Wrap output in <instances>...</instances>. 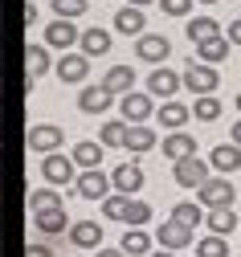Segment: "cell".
Returning a JSON list of instances; mask_svg holds the SVG:
<instances>
[{"instance_id": "cell-1", "label": "cell", "mask_w": 241, "mask_h": 257, "mask_svg": "<svg viewBox=\"0 0 241 257\" xmlns=\"http://www.w3.org/2000/svg\"><path fill=\"white\" fill-rule=\"evenodd\" d=\"M41 176H45L49 188H70L78 180V164L61 151H49V155H41Z\"/></svg>"}, {"instance_id": "cell-2", "label": "cell", "mask_w": 241, "mask_h": 257, "mask_svg": "<svg viewBox=\"0 0 241 257\" xmlns=\"http://www.w3.org/2000/svg\"><path fill=\"white\" fill-rule=\"evenodd\" d=\"M180 82H184V90H192V94H217V86H221V74L209 66V61H188L184 66V74H180Z\"/></svg>"}, {"instance_id": "cell-3", "label": "cell", "mask_w": 241, "mask_h": 257, "mask_svg": "<svg viewBox=\"0 0 241 257\" xmlns=\"http://www.w3.org/2000/svg\"><path fill=\"white\" fill-rule=\"evenodd\" d=\"M196 196H200V204H204V208H233L237 188L229 184V176H209V180L196 188Z\"/></svg>"}, {"instance_id": "cell-4", "label": "cell", "mask_w": 241, "mask_h": 257, "mask_svg": "<svg viewBox=\"0 0 241 257\" xmlns=\"http://www.w3.org/2000/svg\"><path fill=\"white\" fill-rule=\"evenodd\" d=\"M65 143V131L57 122H33L29 126V151L33 155H49V151H61Z\"/></svg>"}, {"instance_id": "cell-5", "label": "cell", "mask_w": 241, "mask_h": 257, "mask_svg": "<svg viewBox=\"0 0 241 257\" xmlns=\"http://www.w3.org/2000/svg\"><path fill=\"white\" fill-rule=\"evenodd\" d=\"M172 176H176V184H180V188H200L204 180L213 176V168H209V159H200V155L192 151V155L176 159V168H172Z\"/></svg>"}, {"instance_id": "cell-6", "label": "cell", "mask_w": 241, "mask_h": 257, "mask_svg": "<svg viewBox=\"0 0 241 257\" xmlns=\"http://www.w3.org/2000/svg\"><path fill=\"white\" fill-rule=\"evenodd\" d=\"M168 53H172V41L164 33H139L135 37V57L147 61V66H164Z\"/></svg>"}, {"instance_id": "cell-7", "label": "cell", "mask_w": 241, "mask_h": 257, "mask_svg": "<svg viewBox=\"0 0 241 257\" xmlns=\"http://www.w3.org/2000/svg\"><path fill=\"white\" fill-rule=\"evenodd\" d=\"M74 192L82 200H102V196H111V176H102L98 168H82L74 180Z\"/></svg>"}, {"instance_id": "cell-8", "label": "cell", "mask_w": 241, "mask_h": 257, "mask_svg": "<svg viewBox=\"0 0 241 257\" xmlns=\"http://www.w3.org/2000/svg\"><path fill=\"white\" fill-rule=\"evenodd\" d=\"M53 74L61 78V86H82L90 74V57L86 53H61V61L53 66Z\"/></svg>"}, {"instance_id": "cell-9", "label": "cell", "mask_w": 241, "mask_h": 257, "mask_svg": "<svg viewBox=\"0 0 241 257\" xmlns=\"http://www.w3.org/2000/svg\"><path fill=\"white\" fill-rule=\"evenodd\" d=\"M119 106H123V122H147L151 114H155V98L151 94H139V90H127V94H119Z\"/></svg>"}, {"instance_id": "cell-10", "label": "cell", "mask_w": 241, "mask_h": 257, "mask_svg": "<svg viewBox=\"0 0 241 257\" xmlns=\"http://www.w3.org/2000/svg\"><path fill=\"white\" fill-rule=\"evenodd\" d=\"M33 224H37V233L45 237H57L70 229V216H65V204H53V208H37L33 212Z\"/></svg>"}, {"instance_id": "cell-11", "label": "cell", "mask_w": 241, "mask_h": 257, "mask_svg": "<svg viewBox=\"0 0 241 257\" xmlns=\"http://www.w3.org/2000/svg\"><path fill=\"white\" fill-rule=\"evenodd\" d=\"M209 168H213L217 176H233V172L241 168V147H237V143H217V147L209 151Z\"/></svg>"}, {"instance_id": "cell-12", "label": "cell", "mask_w": 241, "mask_h": 257, "mask_svg": "<svg viewBox=\"0 0 241 257\" xmlns=\"http://www.w3.org/2000/svg\"><path fill=\"white\" fill-rule=\"evenodd\" d=\"M115 33H123V37H139V33H147V17H143V9L123 5V9L115 13Z\"/></svg>"}, {"instance_id": "cell-13", "label": "cell", "mask_w": 241, "mask_h": 257, "mask_svg": "<svg viewBox=\"0 0 241 257\" xmlns=\"http://www.w3.org/2000/svg\"><path fill=\"white\" fill-rule=\"evenodd\" d=\"M159 143V135L151 131L147 122H127V139H123V147L131 151V155H143V151H151Z\"/></svg>"}, {"instance_id": "cell-14", "label": "cell", "mask_w": 241, "mask_h": 257, "mask_svg": "<svg viewBox=\"0 0 241 257\" xmlns=\"http://www.w3.org/2000/svg\"><path fill=\"white\" fill-rule=\"evenodd\" d=\"M180 86H184V82H180L176 70H164V66H159V70L147 74V94H151V98H172Z\"/></svg>"}, {"instance_id": "cell-15", "label": "cell", "mask_w": 241, "mask_h": 257, "mask_svg": "<svg viewBox=\"0 0 241 257\" xmlns=\"http://www.w3.org/2000/svg\"><path fill=\"white\" fill-rule=\"evenodd\" d=\"M143 180H147V176H143V168L135 164V159H131V164H119V168L111 172V184H115L119 192H127V196H135V192L143 188Z\"/></svg>"}, {"instance_id": "cell-16", "label": "cell", "mask_w": 241, "mask_h": 257, "mask_svg": "<svg viewBox=\"0 0 241 257\" xmlns=\"http://www.w3.org/2000/svg\"><path fill=\"white\" fill-rule=\"evenodd\" d=\"M78 45H82V53L86 57H107L111 53V45H115V37L107 33V29H86V33H78Z\"/></svg>"}, {"instance_id": "cell-17", "label": "cell", "mask_w": 241, "mask_h": 257, "mask_svg": "<svg viewBox=\"0 0 241 257\" xmlns=\"http://www.w3.org/2000/svg\"><path fill=\"white\" fill-rule=\"evenodd\" d=\"M45 45H49V49H70V45H78V29H74V21L57 17V21L45 29Z\"/></svg>"}, {"instance_id": "cell-18", "label": "cell", "mask_w": 241, "mask_h": 257, "mask_svg": "<svg viewBox=\"0 0 241 257\" xmlns=\"http://www.w3.org/2000/svg\"><path fill=\"white\" fill-rule=\"evenodd\" d=\"M98 86L107 90V94H115V98H119V94L135 90V70H131V66H111L107 74H102V82H98Z\"/></svg>"}, {"instance_id": "cell-19", "label": "cell", "mask_w": 241, "mask_h": 257, "mask_svg": "<svg viewBox=\"0 0 241 257\" xmlns=\"http://www.w3.org/2000/svg\"><path fill=\"white\" fill-rule=\"evenodd\" d=\"M155 241L164 245V249H184V245H192V229H184V224H176V220H164L159 224V233H155Z\"/></svg>"}, {"instance_id": "cell-20", "label": "cell", "mask_w": 241, "mask_h": 257, "mask_svg": "<svg viewBox=\"0 0 241 257\" xmlns=\"http://www.w3.org/2000/svg\"><path fill=\"white\" fill-rule=\"evenodd\" d=\"M155 118H159V126H168V131H180V126L192 118V106H184V102H172V98H164V106L155 110Z\"/></svg>"}, {"instance_id": "cell-21", "label": "cell", "mask_w": 241, "mask_h": 257, "mask_svg": "<svg viewBox=\"0 0 241 257\" xmlns=\"http://www.w3.org/2000/svg\"><path fill=\"white\" fill-rule=\"evenodd\" d=\"M70 241H74L78 249H98V245H102L98 220H74V224H70Z\"/></svg>"}, {"instance_id": "cell-22", "label": "cell", "mask_w": 241, "mask_h": 257, "mask_svg": "<svg viewBox=\"0 0 241 257\" xmlns=\"http://www.w3.org/2000/svg\"><path fill=\"white\" fill-rule=\"evenodd\" d=\"M111 98H115V94H107L102 86H82V94H78V110H82V114H102V110L111 106Z\"/></svg>"}, {"instance_id": "cell-23", "label": "cell", "mask_w": 241, "mask_h": 257, "mask_svg": "<svg viewBox=\"0 0 241 257\" xmlns=\"http://www.w3.org/2000/svg\"><path fill=\"white\" fill-rule=\"evenodd\" d=\"M196 151V135H184V126L180 131H172V135H164V155L176 164V159H184V155H192Z\"/></svg>"}, {"instance_id": "cell-24", "label": "cell", "mask_w": 241, "mask_h": 257, "mask_svg": "<svg viewBox=\"0 0 241 257\" xmlns=\"http://www.w3.org/2000/svg\"><path fill=\"white\" fill-rule=\"evenodd\" d=\"M229 57V37H204V41H196V61H209V66H217V61H225Z\"/></svg>"}, {"instance_id": "cell-25", "label": "cell", "mask_w": 241, "mask_h": 257, "mask_svg": "<svg viewBox=\"0 0 241 257\" xmlns=\"http://www.w3.org/2000/svg\"><path fill=\"white\" fill-rule=\"evenodd\" d=\"M102 151H107V147H102V143H90V139H82V143H74V164H78V172L82 168H102Z\"/></svg>"}, {"instance_id": "cell-26", "label": "cell", "mask_w": 241, "mask_h": 257, "mask_svg": "<svg viewBox=\"0 0 241 257\" xmlns=\"http://www.w3.org/2000/svg\"><path fill=\"white\" fill-rule=\"evenodd\" d=\"M25 70H29L33 82H37L41 74H49V45H29L25 49Z\"/></svg>"}, {"instance_id": "cell-27", "label": "cell", "mask_w": 241, "mask_h": 257, "mask_svg": "<svg viewBox=\"0 0 241 257\" xmlns=\"http://www.w3.org/2000/svg\"><path fill=\"white\" fill-rule=\"evenodd\" d=\"M188 25H184V33H188V41L196 45V41H204V37H217L221 33V25L213 21V17H184Z\"/></svg>"}, {"instance_id": "cell-28", "label": "cell", "mask_w": 241, "mask_h": 257, "mask_svg": "<svg viewBox=\"0 0 241 257\" xmlns=\"http://www.w3.org/2000/svg\"><path fill=\"white\" fill-rule=\"evenodd\" d=\"M172 220H176V224H184V229H192V233H196V224L204 220V204H200V200H196V204H192V200H180L176 208H172Z\"/></svg>"}, {"instance_id": "cell-29", "label": "cell", "mask_w": 241, "mask_h": 257, "mask_svg": "<svg viewBox=\"0 0 241 257\" xmlns=\"http://www.w3.org/2000/svg\"><path fill=\"white\" fill-rule=\"evenodd\" d=\"M204 224H209V233L229 237V233H237V212L233 208H213L209 216H204Z\"/></svg>"}, {"instance_id": "cell-30", "label": "cell", "mask_w": 241, "mask_h": 257, "mask_svg": "<svg viewBox=\"0 0 241 257\" xmlns=\"http://www.w3.org/2000/svg\"><path fill=\"white\" fill-rule=\"evenodd\" d=\"M127 257H147L151 253V233H139V229H127L123 233V245H119Z\"/></svg>"}, {"instance_id": "cell-31", "label": "cell", "mask_w": 241, "mask_h": 257, "mask_svg": "<svg viewBox=\"0 0 241 257\" xmlns=\"http://www.w3.org/2000/svg\"><path fill=\"white\" fill-rule=\"evenodd\" d=\"M221 98H217V94H196V102H192V114L200 118V122H217L221 118Z\"/></svg>"}, {"instance_id": "cell-32", "label": "cell", "mask_w": 241, "mask_h": 257, "mask_svg": "<svg viewBox=\"0 0 241 257\" xmlns=\"http://www.w3.org/2000/svg\"><path fill=\"white\" fill-rule=\"evenodd\" d=\"M123 139H127V122L123 118H107L98 126V143L102 147H123Z\"/></svg>"}, {"instance_id": "cell-33", "label": "cell", "mask_w": 241, "mask_h": 257, "mask_svg": "<svg viewBox=\"0 0 241 257\" xmlns=\"http://www.w3.org/2000/svg\"><path fill=\"white\" fill-rule=\"evenodd\" d=\"M98 204H102V216H107V220H119V224H123V216H127V204H131V196H127V192H111V196H102Z\"/></svg>"}, {"instance_id": "cell-34", "label": "cell", "mask_w": 241, "mask_h": 257, "mask_svg": "<svg viewBox=\"0 0 241 257\" xmlns=\"http://www.w3.org/2000/svg\"><path fill=\"white\" fill-rule=\"evenodd\" d=\"M196 257H229V241L221 233H209L196 241Z\"/></svg>"}, {"instance_id": "cell-35", "label": "cell", "mask_w": 241, "mask_h": 257, "mask_svg": "<svg viewBox=\"0 0 241 257\" xmlns=\"http://www.w3.org/2000/svg\"><path fill=\"white\" fill-rule=\"evenodd\" d=\"M147 220H151V204H147V200H135V196H131V204H127V216H123V224H127V229H143Z\"/></svg>"}, {"instance_id": "cell-36", "label": "cell", "mask_w": 241, "mask_h": 257, "mask_svg": "<svg viewBox=\"0 0 241 257\" xmlns=\"http://www.w3.org/2000/svg\"><path fill=\"white\" fill-rule=\"evenodd\" d=\"M49 5H53V13L57 17H65V21H74V17H82L90 5H86V0H49Z\"/></svg>"}, {"instance_id": "cell-37", "label": "cell", "mask_w": 241, "mask_h": 257, "mask_svg": "<svg viewBox=\"0 0 241 257\" xmlns=\"http://www.w3.org/2000/svg\"><path fill=\"white\" fill-rule=\"evenodd\" d=\"M29 204H33V212H37V208H53V204H61V196H57L53 188H37V192L29 196Z\"/></svg>"}, {"instance_id": "cell-38", "label": "cell", "mask_w": 241, "mask_h": 257, "mask_svg": "<svg viewBox=\"0 0 241 257\" xmlns=\"http://www.w3.org/2000/svg\"><path fill=\"white\" fill-rule=\"evenodd\" d=\"M155 5H159V9L168 13V17H188L196 0H155Z\"/></svg>"}, {"instance_id": "cell-39", "label": "cell", "mask_w": 241, "mask_h": 257, "mask_svg": "<svg viewBox=\"0 0 241 257\" xmlns=\"http://www.w3.org/2000/svg\"><path fill=\"white\" fill-rule=\"evenodd\" d=\"M25 257H53V249H49L45 241H33V245L25 249Z\"/></svg>"}, {"instance_id": "cell-40", "label": "cell", "mask_w": 241, "mask_h": 257, "mask_svg": "<svg viewBox=\"0 0 241 257\" xmlns=\"http://www.w3.org/2000/svg\"><path fill=\"white\" fill-rule=\"evenodd\" d=\"M229 45H241V21H229Z\"/></svg>"}, {"instance_id": "cell-41", "label": "cell", "mask_w": 241, "mask_h": 257, "mask_svg": "<svg viewBox=\"0 0 241 257\" xmlns=\"http://www.w3.org/2000/svg\"><path fill=\"white\" fill-rule=\"evenodd\" d=\"M98 257H127V253H123V249H102V245H98Z\"/></svg>"}, {"instance_id": "cell-42", "label": "cell", "mask_w": 241, "mask_h": 257, "mask_svg": "<svg viewBox=\"0 0 241 257\" xmlns=\"http://www.w3.org/2000/svg\"><path fill=\"white\" fill-rule=\"evenodd\" d=\"M229 135H233V143H237V147H241V118H237V122H233V131H229Z\"/></svg>"}, {"instance_id": "cell-43", "label": "cell", "mask_w": 241, "mask_h": 257, "mask_svg": "<svg viewBox=\"0 0 241 257\" xmlns=\"http://www.w3.org/2000/svg\"><path fill=\"white\" fill-rule=\"evenodd\" d=\"M147 257H176V249H159V253H147Z\"/></svg>"}, {"instance_id": "cell-44", "label": "cell", "mask_w": 241, "mask_h": 257, "mask_svg": "<svg viewBox=\"0 0 241 257\" xmlns=\"http://www.w3.org/2000/svg\"><path fill=\"white\" fill-rule=\"evenodd\" d=\"M127 5H135V9H143V5H155V0H127Z\"/></svg>"}, {"instance_id": "cell-45", "label": "cell", "mask_w": 241, "mask_h": 257, "mask_svg": "<svg viewBox=\"0 0 241 257\" xmlns=\"http://www.w3.org/2000/svg\"><path fill=\"white\" fill-rule=\"evenodd\" d=\"M196 5H221V0H196Z\"/></svg>"}, {"instance_id": "cell-46", "label": "cell", "mask_w": 241, "mask_h": 257, "mask_svg": "<svg viewBox=\"0 0 241 257\" xmlns=\"http://www.w3.org/2000/svg\"><path fill=\"white\" fill-rule=\"evenodd\" d=\"M237 110H241V94H237Z\"/></svg>"}]
</instances>
